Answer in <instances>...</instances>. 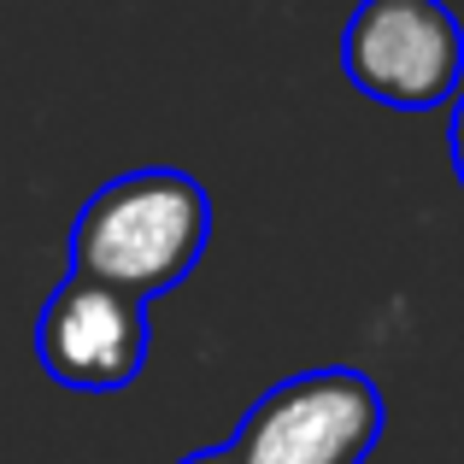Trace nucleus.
I'll list each match as a JSON object with an SVG mask.
<instances>
[{"instance_id":"1","label":"nucleus","mask_w":464,"mask_h":464,"mask_svg":"<svg viewBox=\"0 0 464 464\" xmlns=\"http://www.w3.org/2000/svg\"><path fill=\"white\" fill-rule=\"evenodd\" d=\"M206 236H212V206L188 170H130L77 212L71 276L106 283L148 306L200 265Z\"/></svg>"},{"instance_id":"2","label":"nucleus","mask_w":464,"mask_h":464,"mask_svg":"<svg viewBox=\"0 0 464 464\" xmlns=\"http://www.w3.org/2000/svg\"><path fill=\"white\" fill-rule=\"evenodd\" d=\"M382 394L364 371L329 364L276 382L241 418L229 459L236 464H364L382 441Z\"/></svg>"},{"instance_id":"3","label":"nucleus","mask_w":464,"mask_h":464,"mask_svg":"<svg viewBox=\"0 0 464 464\" xmlns=\"http://www.w3.org/2000/svg\"><path fill=\"white\" fill-rule=\"evenodd\" d=\"M341 65L371 101L430 112L464 77V30L441 0H364L341 35Z\"/></svg>"},{"instance_id":"4","label":"nucleus","mask_w":464,"mask_h":464,"mask_svg":"<svg viewBox=\"0 0 464 464\" xmlns=\"http://www.w3.org/2000/svg\"><path fill=\"white\" fill-rule=\"evenodd\" d=\"M148 306L89 276H65L53 300L35 317V359L53 371V382L82 394H118L148 364Z\"/></svg>"},{"instance_id":"5","label":"nucleus","mask_w":464,"mask_h":464,"mask_svg":"<svg viewBox=\"0 0 464 464\" xmlns=\"http://www.w3.org/2000/svg\"><path fill=\"white\" fill-rule=\"evenodd\" d=\"M447 148H453V170H459V182H464V94H459V106H453V124H447Z\"/></svg>"},{"instance_id":"6","label":"nucleus","mask_w":464,"mask_h":464,"mask_svg":"<svg viewBox=\"0 0 464 464\" xmlns=\"http://www.w3.org/2000/svg\"><path fill=\"white\" fill-rule=\"evenodd\" d=\"M182 464H236V459H229V447H206V453H188Z\"/></svg>"}]
</instances>
